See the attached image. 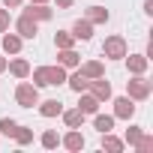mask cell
<instances>
[{
    "label": "cell",
    "mask_w": 153,
    "mask_h": 153,
    "mask_svg": "<svg viewBox=\"0 0 153 153\" xmlns=\"http://www.w3.org/2000/svg\"><path fill=\"white\" fill-rule=\"evenodd\" d=\"M141 135H144V126H129V129H126V138H123V144H129V147H135Z\"/></svg>",
    "instance_id": "484cf974"
},
{
    "label": "cell",
    "mask_w": 153,
    "mask_h": 153,
    "mask_svg": "<svg viewBox=\"0 0 153 153\" xmlns=\"http://www.w3.org/2000/svg\"><path fill=\"white\" fill-rule=\"evenodd\" d=\"M24 15H30L33 21H51V15H54V9H51L48 3H30V6L24 9Z\"/></svg>",
    "instance_id": "9c48e42d"
},
{
    "label": "cell",
    "mask_w": 153,
    "mask_h": 153,
    "mask_svg": "<svg viewBox=\"0 0 153 153\" xmlns=\"http://www.w3.org/2000/svg\"><path fill=\"white\" fill-rule=\"evenodd\" d=\"M150 93H153V81H147L144 75H132V78L126 81V96L129 99L144 102V99H150Z\"/></svg>",
    "instance_id": "6da1fadb"
},
{
    "label": "cell",
    "mask_w": 153,
    "mask_h": 153,
    "mask_svg": "<svg viewBox=\"0 0 153 153\" xmlns=\"http://www.w3.org/2000/svg\"><path fill=\"white\" fill-rule=\"evenodd\" d=\"M39 141H42V147H45V150H54V147H57V144H60V135H57V132H54V129H45V132H42V138H39Z\"/></svg>",
    "instance_id": "d4e9b609"
},
{
    "label": "cell",
    "mask_w": 153,
    "mask_h": 153,
    "mask_svg": "<svg viewBox=\"0 0 153 153\" xmlns=\"http://www.w3.org/2000/svg\"><path fill=\"white\" fill-rule=\"evenodd\" d=\"M78 66H81V72L87 78H102L105 75V63L102 60H87V63H78Z\"/></svg>",
    "instance_id": "e0dca14e"
},
{
    "label": "cell",
    "mask_w": 153,
    "mask_h": 153,
    "mask_svg": "<svg viewBox=\"0 0 153 153\" xmlns=\"http://www.w3.org/2000/svg\"><path fill=\"white\" fill-rule=\"evenodd\" d=\"M6 72H12L18 81H21V78H30V63H27L24 57H12V60L6 63Z\"/></svg>",
    "instance_id": "7c38bea8"
},
{
    "label": "cell",
    "mask_w": 153,
    "mask_h": 153,
    "mask_svg": "<svg viewBox=\"0 0 153 153\" xmlns=\"http://www.w3.org/2000/svg\"><path fill=\"white\" fill-rule=\"evenodd\" d=\"M57 63L66 66V69H78L81 57H78V51H75V48H57Z\"/></svg>",
    "instance_id": "8fae6325"
},
{
    "label": "cell",
    "mask_w": 153,
    "mask_h": 153,
    "mask_svg": "<svg viewBox=\"0 0 153 153\" xmlns=\"http://www.w3.org/2000/svg\"><path fill=\"white\" fill-rule=\"evenodd\" d=\"M6 63H9L6 57H0V72H6Z\"/></svg>",
    "instance_id": "836d02e7"
},
{
    "label": "cell",
    "mask_w": 153,
    "mask_h": 153,
    "mask_svg": "<svg viewBox=\"0 0 153 153\" xmlns=\"http://www.w3.org/2000/svg\"><path fill=\"white\" fill-rule=\"evenodd\" d=\"M48 78H51V84H66V66H48Z\"/></svg>",
    "instance_id": "cb8c5ba5"
},
{
    "label": "cell",
    "mask_w": 153,
    "mask_h": 153,
    "mask_svg": "<svg viewBox=\"0 0 153 153\" xmlns=\"http://www.w3.org/2000/svg\"><path fill=\"white\" fill-rule=\"evenodd\" d=\"M30 3H48V0H30Z\"/></svg>",
    "instance_id": "e575fe53"
},
{
    "label": "cell",
    "mask_w": 153,
    "mask_h": 153,
    "mask_svg": "<svg viewBox=\"0 0 153 153\" xmlns=\"http://www.w3.org/2000/svg\"><path fill=\"white\" fill-rule=\"evenodd\" d=\"M12 138H15V141H18V144L24 147V144H30V141H33V129H30V126H18Z\"/></svg>",
    "instance_id": "4316f807"
},
{
    "label": "cell",
    "mask_w": 153,
    "mask_h": 153,
    "mask_svg": "<svg viewBox=\"0 0 153 153\" xmlns=\"http://www.w3.org/2000/svg\"><path fill=\"white\" fill-rule=\"evenodd\" d=\"M54 45H57V48H75V36H72L69 30H57Z\"/></svg>",
    "instance_id": "603a6c76"
},
{
    "label": "cell",
    "mask_w": 153,
    "mask_h": 153,
    "mask_svg": "<svg viewBox=\"0 0 153 153\" xmlns=\"http://www.w3.org/2000/svg\"><path fill=\"white\" fill-rule=\"evenodd\" d=\"M123 138H117V135H111V132H102V150H108V153H123Z\"/></svg>",
    "instance_id": "d6986e66"
},
{
    "label": "cell",
    "mask_w": 153,
    "mask_h": 153,
    "mask_svg": "<svg viewBox=\"0 0 153 153\" xmlns=\"http://www.w3.org/2000/svg\"><path fill=\"white\" fill-rule=\"evenodd\" d=\"M21 3H24V0H3V6H6V9H18Z\"/></svg>",
    "instance_id": "4dcf8cb0"
},
{
    "label": "cell",
    "mask_w": 153,
    "mask_h": 153,
    "mask_svg": "<svg viewBox=\"0 0 153 153\" xmlns=\"http://www.w3.org/2000/svg\"><path fill=\"white\" fill-rule=\"evenodd\" d=\"M15 102L21 105V108H33L36 102H39V87L33 84V81H18V87H15Z\"/></svg>",
    "instance_id": "3957f363"
},
{
    "label": "cell",
    "mask_w": 153,
    "mask_h": 153,
    "mask_svg": "<svg viewBox=\"0 0 153 153\" xmlns=\"http://www.w3.org/2000/svg\"><path fill=\"white\" fill-rule=\"evenodd\" d=\"M69 33L75 36V42H87V39L93 36V24H90L87 18H78V21L72 24V30H69Z\"/></svg>",
    "instance_id": "30bf717a"
},
{
    "label": "cell",
    "mask_w": 153,
    "mask_h": 153,
    "mask_svg": "<svg viewBox=\"0 0 153 153\" xmlns=\"http://www.w3.org/2000/svg\"><path fill=\"white\" fill-rule=\"evenodd\" d=\"M66 84H69V90H75V93H84V90H87V84H90V78L78 69V72H72L69 78H66Z\"/></svg>",
    "instance_id": "5bb4252c"
},
{
    "label": "cell",
    "mask_w": 153,
    "mask_h": 153,
    "mask_svg": "<svg viewBox=\"0 0 153 153\" xmlns=\"http://www.w3.org/2000/svg\"><path fill=\"white\" fill-rule=\"evenodd\" d=\"M9 24H12L9 9H0V33H6V30H9Z\"/></svg>",
    "instance_id": "f546056e"
},
{
    "label": "cell",
    "mask_w": 153,
    "mask_h": 153,
    "mask_svg": "<svg viewBox=\"0 0 153 153\" xmlns=\"http://www.w3.org/2000/svg\"><path fill=\"white\" fill-rule=\"evenodd\" d=\"M60 117H63V123H66L69 129H78V126L84 123V117H87V114H84L81 108H69V111H60Z\"/></svg>",
    "instance_id": "4fadbf2b"
},
{
    "label": "cell",
    "mask_w": 153,
    "mask_h": 153,
    "mask_svg": "<svg viewBox=\"0 0 153 153\" xmlns=\"http://www.w3.org/2000/svg\"><path fill=\"white\" fill-rule=\"evenodd\" d=\"M21 42H24V39H21L18 33H9V30H6V33H3V42H0V45H3V51H6V54H18V51H21Z\"/></svg>",
    "instance_id": "ac0fdd59"
},
{
    "label": "cell",
    "mask_w": 153,
    "mask_h": 153,
    "mask_svg": "<svg viewBox=\"0 0 153 153\" xmlns=\"http://www.w3.org/2000/svg\"><path fill=\"white\" fill-rule=\"evenodd\" d=\"M54 3H57L60 9H72V3H75V0H54Z\"/></svg>",
    "instance_id": "1f68e13d"
},
{
    "label": "cell",
    "mask_w": 153,
    "mask_h": 153,
    "mask_svg": "<svg viewBox=\"0 0 153 153\" xmlns=\"http://www.w3.org/2000/svg\"><path fill=\"white\" fill-rule=\"evenodd\" d=\"M132 114H135V99L117 96L114 99V120H132Z\"/></svg>",
    "instance_id": "8992f818"
},
{
    "label": "cell",
    "mask_w": 153,
    "mask_h": 153,
    "mask_svg": "<svg viewBox=\"0 0 153 153\" xmlns=\"http://www.w3.org/2000/svg\"><path fill=\"white\" fill-rule=\"evenodd\" d=\"M30 75H33V84H36V87H51L48 66H36V69H30Z\"/></svg>",
    "instance_id": "7402d4cb"
},
{
    "label": "cell",
    "mask_w": 153,
    "mask_h": 153,
    "mask_svg": "<svg viewBox=\"0 0 153 153\" xmlns=\"http://www.w3.org/2000/svg\"><path fill=\"white\" fill-rule=\"evenodd\" d=\"M39 105V114L42 117H60V111H63V102L60 99H45V102H36Z\"/></svg>",
    "instance_id": "2e32d148"
},
{
    "label": "cell",
    "mask_w": 153,
    "mask_h": 153,
    "mask_svg": "<svg viewBox=\"0 0 153 153\" xmlns=\"http://www.w3.org/2000/svg\"><path fill=\"white\" fill-rule=\"evenodd\" d=\"M135 150H138V153H150V150H153V135H147V132H144V135L138 138Z\"/></svg>",
    "instance_id": "f1b7e54d"
},
{
    "label": "cell",
    "mask_w": 153,
    "mask_h": 153,
    "mask_svg": "<svg viewBox=\"0 0 153 153\" xmlns=\"http://www.w3.org/2000/svg\"><path fill=\"white\" fill-rule=\"evenodd\" d=\"M144 12H147V15H153V0H144Z\"/></svg>",
    "instance_id": "d6a6232c"
},
{
    "label": "cell",
    "mask_w": 153,
    "mask_h": 153,
    "mask_svg": "<svg viewBox=\"0 0 153 153\" xmlns=\"http://www.w3.org/2000/svg\"><path fill=\"white\" fill-rule=\"evenodd\" d=\"M84 18H87L90 24H108V18H111V15H108V9H102V6H90Z\"/></svg>",
    "instance_id": "ffe728a7"
},
{
    "label": "cell",
    "mask_w": 153,
    "mask_h": 153,
    "mask_svg": "<svg viewBox=\"0 0 153 153\" xmlns=\"http://www.w3.org/2000/svg\"><path fill=\"white\" fill-rule=\"evenodd\" d=\"M123 60H126L129 75H144V72H147V66H150V57H147V54H126Z\"/></svg>",
    "instance_id": "52a82bcc"
},
{
    "label": "cell",
    "mask_w": 153,
    "mask_h": 153,
    "mask_svg": "<svg viewBox=\"0 0 153 153\" xmlns=\"http://www.w3.org/2000/svg\"><path fill=\"white\" fill-rule=\"evenodd\" d=\"M78 96H81L78 108H81L84 114H96V111H99V105H102V102H99V99H96V96H93L90 90H84V93H78Z\"/></svg>",
    "instance_id": "9a60e30c"
},
{
    "label": "cell",
    "mask_w": 153,
    "mask_h": 153,
    "mask_svg": "<svg viewBox=\"0 0 153 153\" xmlns=\"http://www.w3.org/2000/svg\"><path fill=\"white\" fill-rule=\"evenodd\" d=\"M114 123H117V120H114V114H99V111L93 114V126H96L99 132H111V129H114Z\"/></svg>",
    "instance_id": "44dd1931"
},
{
    "label": "cell",
    "mask_w": 153,
    "mask_h": 153,
    "mask_svg": "<svg viewBox=\"0 0 153 153\" xmlns=\"http://www.w3.org/2000/svg\"><path fill=\"white\" fill-rule=\"evenodd\" d=\"M15 129H18V123L12 120V117H0V135H15Z\"/></svg>",
    "instance_id": "83f0119b"
},
{
    "label": "cell",
    "mask_w": 153,
    "mask_h": 153,
    "mask_svg": "<svg viewBox=\"0 0 153 153\" xmlns=\"http://www.w3.org/2000/svg\"><path fill=\"white\" fill-rule=\"evenodd\" d=\"M15 33L21 36V39H36V33H39V21H33L30 15H18V21H15Z\"/></svg>",
    "instance_id": "277c9868"
},
{
    "label": "cell",
    "mask_w": 153,
    "mask_h": 153,
    "mask_svg": "<svg viewBox=\"0 0 153 153\" xmlns=\"http://www.w3.org/2000/svg\"><path fill=\"white\" fill-rule=\"evenodd\" d=\"M102 54H105L108 60H123V57L129 54V45H126V39H123L120 33H114V36H105V42H102Z\"/></svg>",
    "instance_id": "7a4b0ae2"
},
{
    "label": "cell",
    "mask_w": 153,
    "mask_h": 153,
    "mask_svg": "<svg viewBox=\"0 0 153 153\" xmlns=\"http://www.w3.org/2000/svg\"><path fill=\"white\" fill-rule=\"evenodd\" d=\"M87 90L99 99V102H108L111 96H114V90H111V84L105 81V75H102V78H90V84H87Z\"/></svg>",
    "instance_id": "5b68a950"
},
{
    "label": "cell",
    "mask_w": 153,
    "mask_h": 153,
    "mask_svg": "<svg viewBox=\"0 0 153 153\" xmlns=\"http://www.w3.org/2000/svg\"><path fill=\"white\" fill-rule=\"evenodd\" d=\"M60 144L66 150H72V153H78V150H84V135L78 129H69L66 135H60Z\"/></svg>",
    "instance_id": "ba28073f"
}]
</instances>
